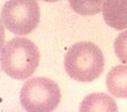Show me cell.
Instances as JSON below:
<instances>
[{
  "mask_svg": "<svg viewBox=\"0 0 127 112\" xmlns=\"http://www.w3.org/2000/svg\"><path fill=\"white\" fill-rule=\"evenodd\" d=\"M64 67L71 79L79 82H92L99 79L105 68L101 49L90 42L72 45L64 57Z\"/></svg>",
  "mask_w": 127,
  "mask_h": 112,
  "instance_id": "obj_1",
  "label": "cell"
},
{
  "mask_svg": "<svg viewBox=\"0 0 127 112\" xmlns=\"http://www.w3.org/2000/svg\"><path fill=\"white\" fill-rule=\"evenodd\" d=\"M38 64L39 50L29 39L15 37L1 47V68L11 79H28Z\"/></svg>",
  "mask_w": 127,
  "mask_h": 112,
  "instance_id": "obj_2",
  "label": "cell"
},
{
  "mask_svg": "<svg viewBox=\"0 0 127 112\" xmlns=\"http://www.w3.org/2000/svg\"><path fill=\"white\" fill-rule=\"evenodd\" d=\"M60 101V88L47 77L29 79L20 90V103L29 112L54 111Z\"/></svg>",
  "mask_w": 127,
  "mask_h": 112,
  "instance_id": "obj_3",
  "label": "cell"
},
{
  "mask_svg": "<svg viewBox=\"0 0 127 112\" xmlns=\"http://www.w3.org/2000/svg\"><path fill=\"white\" fill-rule=\"evenodd\" d=\"M41 10L36 0H7L1 10L5 27L15 35H28L39 22Z\"/></svg>",
  "mask_w": 127,
  "mask_h": 112,
  "instance_id": "obj_4",
  "label": "cell"
},
{
  "mask_svg": "<svg viewBox=\"0 0 127 112\" xmlns=\"http://www.w3.org/2000/svg\"><path fill=\"white\" fill-rule=\"evenodd\" d=\"M106 24L116 30L127 28V0H106L102 7Z\"/></svg>",
  "mask_w": 127,
  "mask_h": 112,
  "instance_id": "obj_5",
  "label": "cell"
},
{
  "mask_svg": "<svg viewBox=\"0 0 127 112\" xmlns=\"http://www.w3.org/2000/svg\"><path fill=\"white\" fill-rule=\"evenodd\" d=\"M106 85L111 95L127 99V66L118 65L108 72Z\"/></svg>",
  "mask_w": 127,
  "mask_h": 112,
  "instance_id": "obj_6",
  "label": "cell"
},
{
  "mask_svg": "<svg viewBox=\"0 0 127 112\" xmlns=\"http://www.w3.org/2000/svg\"><path fill=\"white\" fill-rule=\"evenodd\" d=\"M80 111L91 112V111H117V104L113 98L106 93H92L89 94L80 105Z\"/></svg>",
  "mask_w": 127,
  "mask_h": 112,
  "instance_id": "obj_7",
  "label": "cell"
},
{
  "mask_svg": "<svg viewBox=\"0 0 127 112\" xmlns=\"http://www.w3.org/2000/svg\"><path fill=\"white\" fill-rule=\"evenodd\" d=\"M106 0H69L73 11L81 16H92L102 10Z\"/></svg>",
  "mask_w": 127,
  "mask_h": 112,
  "instance_id": "obj_8",
  "label": "cell"
},
{
  "mask_svg": "<svg viewBox=\"0 0 127 112\" xmlns=\"http://www.w3.org/2000/svg\"><path fill=\"white\" fill-rule=\"evenodd\" d=\"M114 49L120 62L127 64V30L117 36L114 43Z\"/></svg>",
  "mask_w": 127,
  "mask_h": 112,
  "instance_id": "obj_9",
  "label": "cell"
},
{
  "mask_svg": "<svg viewBox=\"0 0 127 112\" xmlns=\"http://www.w3.org/2000/svg\"><path fill=\"white\" fill-rule=\"evenodd\" d=\"M42 1H45V2H55V1H59V0H42Z\"/></svg>",
  "mask_w": 127,
  "mask_h": 112,
  "instance_id": "obj_10",
  "label": "cell"
}]
</instances>
